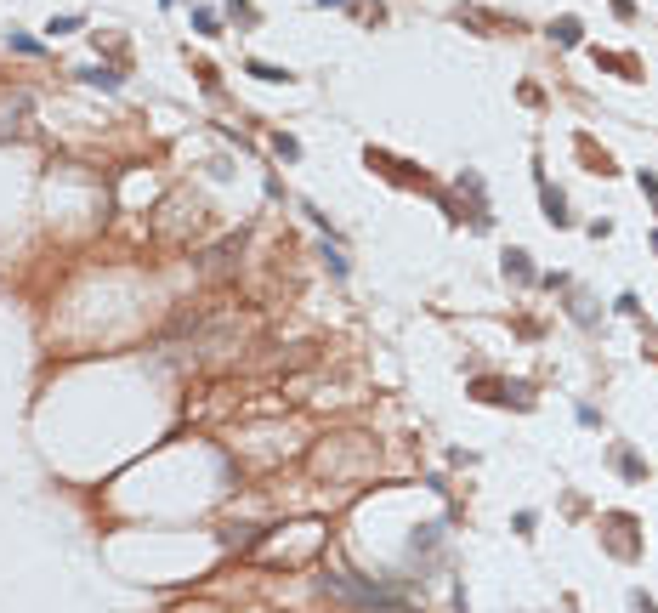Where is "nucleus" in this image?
Returning a JSON list of instances; mask_svg holds the SVG:
<instances>
[{
    "label": "nucleus",
    "instance_id": "f257e3e1",
    "mask_svg": "<svg viewBox=\"0 0 658 613\" xmlns=\"http://www.w3.org/2000/svg\"><path fill=\"white\" fill-rule=\"evenodd\" d=\"M551 34H556V40H562V46H579V23H574V17H562V23H556V29H551Z\"/></svg>",
    "mask_w": 658,
    "mask_h": 613
},
{
    "label": "nucleus",
    "instance_id": "f03ea898",
    "mask_svg": "<svg viewBox=\"0 0 658 613\" xmlns=\"http://www.w3.org/2000/svg\"><path fill=\"white\" fill-rule=\"evenodd\" d=\"M12 46L29 52V57H40V40H34V34H17V29H12Z\"/></svg>",
    "mask_w": 658,
    "mask_h": 613
},
{
    "label": "nucleus",
    "instance_id": "7ed1b4c3",
    "mask_svg": "<svg viewBox=\"0 0 658 613\" xmlns=\"http://www.w3.org/2000/svg\"><path fill=\"white\" fill-rule=\"evenodd\" d=\"M80 80H91V85H114V80H119V74H114V68H85V74H80Z\"/></svg>",
    "mask_w": 658,
    "mask_h": 613
},
{
    "label": "nucleus",
    "instance_id": "20e7f679",
    "mask_svg": "<svg viewBox=\"0 0 658 613\" xmlns=\"http://www.w3.org/2000/svg\"><path fill=\"white\" fill-rule=\"evenodd\" d=\"M250 74H261V80H290L284 68H273V63H250Z\"/></svg>",
    "mask_w": 658,
    "mask_h": 613
},
{
    "label": "nucleus",
    "instance_id": "39448f33",
    "mask_svg": "<svg viewBox=\"0 0 658 613\" xmlns=\"http://www.w3.org/2000/svg\"><path fill=\"white\" fill-rule=\"evenodd\" d=\"M318 6H346V0H318Z\"/></svg>",
    "mask_w": 658,
    "mask_h": 613
}]
</instances>
